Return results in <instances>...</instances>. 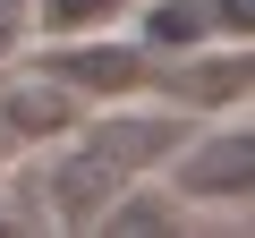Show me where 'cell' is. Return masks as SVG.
<instances>
[{
	"label": "cell",
	"mask_w": 255,
	"mask_h": 238,
	"mask_svg": "<svg viewBox=\"0 0 255 238\" xmlns=\"http://www.w3.org/2000/svg\"><path fill=\"white\" fill-rule=\"evenodd\" d=\"M0 119H9L17 136H51V128L77 119V94H60V77H34V85H17L9 102H0Z\"/></svg>",
	"instance_id": "obj_5"
},
{
	"label": "cell",
	"mask_w": 255,
	"mask_h": 238,
	"mask_svg": "<svg viewBox=\"0 0 255 238\" xmlns=\"http://www.w3.org/2000/svg\"><path fill=\"white\" fill-rule=\"evenodd\" d=\"M162 179H170V196L179 204H247L255 196V136H247V119L230 111V128H187L179 145H170V162H162Z\"/></svg>",
	"instance_id": "obj_2"
},
{
	"label": "cell",
	"mask_w": 255,
	"mask_h": 238,
	"mask_svg": "<svg viewBox=\"0 0 255 238\" xmlns=\"http://www.w3.org/2000/svg\"><path fill=\"white\" fill-rule=\"evenodd\" d=\"M153 51H204V43H247V0H153L145 26Z\"/></svg>",
	"instance_id": "obj_3"
},
{
	"label": "cell",
	"mask_w": 255,
	"mask_h": 238,
	"mask_svg": "<svg viewBox=\"0 0 255 238\" xmlns=\"http://www.w3.org/2000/svg\"><path fill=\"white\" fill-rule=\"evenodd\" d=\"M196 128V111H179V102H145V111H77L68 119V136H60V153H51V213L60 221H102V204L119 196V187H136V179H153L162 162H170V145Z\"/></svg>",
	"instance_id": "obj_1"
},
{
	"label": "cell",
	"mask_w": 255,
	"mask_h": 238,
	"mask_svg": "<svg viewBox=\"0 0 255 238\" xmlns=\"http://www.w3.org/2000/svg\"><path fill=\"white\" fill-rule=\"evenodd\" d=\"M26 26L68 43V34H111V26H136V0H26Z\"/></svg>",
	"instance_id": "obj_4"
},
{
	"label": "cell",
	"mask_w": 255,
	"mask_h": 238,
	"mask_svg": "<svg viewBox=\"0 0 255 238\" xmlns=\"http://www.w3.org/2000/svg\"><path fill=\"white\" fill-rule=\"evenodd\" d=\"M17 26H26V0H0V43H9Z\"/></svg>",
	"instance_id": "obj_6"
}]
</instances>
